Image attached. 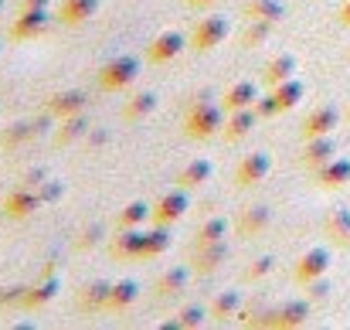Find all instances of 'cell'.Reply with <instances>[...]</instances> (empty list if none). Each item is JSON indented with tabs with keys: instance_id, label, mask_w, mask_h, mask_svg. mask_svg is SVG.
<instances>
[{
	"instance_id": "29",
	"label": "cell",
	"mask_w": 350,
	"mask_h": 330,
	"mask_svg": "<svg viewBox=\"0 0 350 330\" xmlns=\"http://www.w3.org/2000/svg\"><path fill=\"white\" fill-rule=\"evenodd\" d=\"M153 110H157V92L143 89V92H136L133 99H126V106H122V119H126V123H139V119H146Z\"/></svg>"
},
{
	"instance_id": "23",
	"label": "cell",
	"mask_w": 350,
	"mask_h": 330,
	"mask_svg": "<svg viewBox=\"0 0 350 330\" xmlns=\"http://www.w3.org/2000/svg\"><path fill=\"white\" fill-rule=\"evenodd\" d=\"M136 300H139V283H136V279H116L113 290H109L106 310H109V314H122V310H129Z\"/></svg>"
},
{
	"instance_id": "45",
	"label": "cell",
	"mask_w": 350,
	"mask_h": 330,
	"mask_svg": "<svg viewBox=\"0 0 350 330\" xmlns=\"http://www.w3.org/2000/svg\"><path fill=\"white\" fill-rule=\"evenodd\" d=\"M0 51H3V45H0Z\"/></svg>"
},
{
	"instance_id": "4",
	"label": "cell",
	"mask_w": 350,
	"mask_h": 330,
	"mask_svg": "<svg viewBox=\"0 0 350 330\" xmlns=\"http://www.w3.org/2000/svg\"><path fill=\"white\" fill-rule=\"evenodd\" d=\"M310 317V307L303 300H286L282 307L275 310H265L255 317V327H275V330H293V327H303Z\"/></svg>"
},
{
	"instance_id": "41",
	"label": "cell",
	"mask_w": 350,
	"mask_h": 330,
	"mask_svg": "<svg viewBox=\"0 0 350 330\" xmlns=\"http://www.w3.org/2000/svg\"><path fill=\"white\" fill-rule=\"evenodd\" d=\"M51 0H21V10H48Z\"/></svg>"
},
{
	"instance_id": "7",
	"label": "cell",
	"mask_w": 350,
	"mask_h": 330,
	"mask_svg": "<svg viewBox=\"0 0 350 330\" xmlns=\"http://www.w3.org/2000/svg\"><path fill=\"white\" fill-rule=\"evenodd\" d=\"M187 208H191V198H187V188H174V191H167L157 205H153V225H174V221H180L187 215Z\"/></svg>"
},
{
	"instance_id": "17",
	"label": "cell",
	"mask_w": 350,
	"mask_h": 330,
	"mask_svg": "<svg viewBox=\"0 0 350 330\" xmlns=\"http://www.w3.org/2000/svg\"><path fill=\"white\" fill-rule=\"evenodd\" d=\"M109 290H113L109 279H92V283H85V286L79 290V296H75L79 310H85V314H99V310H106Z\"/></svg>"
},
{
	"instance_id": "6",
	"label": "cell",
	"mask_w": 350,
	"mask_h": 330,
	"mask_svg": "<svg viewBox=\"0 0 350 330\" xmlns=\"http://www.w3.org/2000/svg\"><path fill=\"white\" fill-rule=\"evenodd\" d=\"M269 170H272V160H269V153L265 150H252V153H245L241 160H238V167H234V184L245 191V188H255V184H262L265 177H269Z\"/></svg>"
},
{
	"instance_id": "35",
	"label": "cell",
	"mask_w": 350,
	"mask_h": 330,
	"mask_svg": "<svg viewBox=\"0 0 350 330\" xmlns=\"http://www.w3.org/2000/svg\"><path fill=\"white\" fill-rule=\"evenodd\" d=\"M275 31V21H248L245 34H241V48H258L262 41H269Z\"/></svg>"
},
{
	"instance_id": "1",
	"label": "cell",
	"mask_w": 350,
	"mask_h": 330,
	"mask_svg": "<svg viewBox=\"0 0 350 330\" xmlns=\"http://www.w3.org/2000/svg\"><path fill=\"white\" fill-rule=\"evenodd\" d=\"M225 106L221 103H211L208 99V92L187 110L184 116V133L191 136V140H198V143H204V140H211V136H218L221 129H225Z\"/></svg>"
},
{
	"instance_id": "36",
	"label": "cell",
	"mask_w": 350,
	"mask_h": 330,
	"mask_svg": "<svg viewBox=\"0 0 350 330\" xmlns=\"http://www.w3.org/2000/svg\"><path fill=\"white\" fill-rule=\"evenodd\" d=\"M228 235V221L221 218V215H215V218L201 221V228H198V235H194V245H204V242H221Z\"/></svg>"
},
{
	"instance_id": "13",
	"label": "cell",
	"mask_w": 350,
	"mask_h": 330,
	"mask_svg": "<svg viewBox=\"0 0 350 330\" xmlns=\"http://www.w3.org/2000/svg\"><path fill=\"white\" fill-rule=\"evenodd\" d=\"M327 266H330V255H327V249H310V252H303L299 255V262H296V269H293V276H296V283H313V279H320L323 272H327Z\"/></svg>"
},
{
	"instance_id": "39",
	"label": "cell",
	"mask_w": 350,
	"mask_h": 330,
	"mask_svg": "<svg viewBox=\"0 0 350 330\" xmlns=\"http://www.w3.org/2000/svg\"><path fill=\"white\" fill-rule=\"evenodd\" d=\"M24 290H27V286H3V290H0V307H14V303L21 307Z\"/></svg>"
},
{
	"instance_id": "9",
	"label": "cell",
	"mask_w": 350,
	"mask_h": 330,
	"mask_svg": "<svg viewBox=\"0 0 350 330\" xmlns=\"http://www.w3.org/2000/svg\"><path fill=\"white\" fill-rule=\"evenodd\" d=\"M41 205H44V201H41L38 188L21 184V188H14V191L7 194V201H3V215H7L10 221H21V218H27V215H34Z\"/></svg>"
},
{
	"instance_id": "31",
	"label": "cell",
	"mask_w": 350,
	"mask_h": 330,
	"mask_svg": "<svg viewBox=\"0 0 350 330\" xmlns=\"http://www.w3.org/2000/svg\"><path fill=\"white\" fill-rule=\"evenodd\" d=\"M208 310H211V317H215V320H221V324H225V320H232V317H238V310H241V293H238V290H225V293H218V296L211 300V307H208Z\"/></svg>"
},
{
	"instance_id": "2",
	"label": "cell",
	"mask_w": 350,
	"mask_h": 330,
	"mask_svg": "<svg viewBox=\"0 0 350 330\" xmlns=\"http://www.w3.org/2000/svg\"><path fill=\"white\" fill-rule=\"evenodd\" d=\"M303 96H306V86H303L299 79H286V82H279V86H269V92L258 96L255 110H258L262 119H272V116L289 112Z\"/></svg>"
},
{
	"instance_id": "28",
	"label": "cell",
	"mask_w": 350,
	"mask_h": 330,
	"mask_svg": "<svg viewBox=\"0 0 350 330\" xmlns=\"http://www.w3.org/2000/svg\"><path fill=\"white\" fill-rule=\"evenodd\" d=\"M334 126H337V110L320 106V110H313L310 116H306V123H303V136H306V140H310V136H327Z\"/></svg>"
},
{
	"instance_id": "11",
	"label": "cell",
	"mask_w": 350,
	"mask_h": 330,
	"mask_svg": "<svg viewBox=\"0 0 350 330\" xmlns=\"http://www.w3.org/2000/svg\"><path fill=\"white\" fill-rule=\"evenodd\" d=\"M58 290H62V279L48 272L44 279H38V283H31V286L24 290V296H21V310H44V307L58 296Z\"/></svg>"
},
{
	"instance_id": "22",
	"label": "cell",
	"mask_w": 350,
	"mask_h": 330,
	"mask_svg": "<svg viewBox=\"0 0 350 330\" xmlns=\"http://www.w3.org/2000/svg\"><path fill=\"white\" fill-rule=\"evenodd\" d=\"M139 235H143V228H116V235H113V242H109V255H113L116 262H129V259H136Z\"/></svg>"
},
{
	"instance_id": "3",
	"label": "cell",
	"mask_w": 350,
	"mask_h": 330,
	"mask_svg": "<svg viewBox=\"0 0 350 330\" xmlns=\"http://www.w3.org/2000/svg\"><path fill=\"white\" fill-rule=\"evenodd\" d=\"M136 75H139V62L133 55H116L99 68V86L106 92H122L136 82Z\"/></svg>"
},
{
	"instance_id": "44",
	"label": "cell",
	"mask_w": 350,
	"mask_h": 330,
	"mask_svg": "<svg viewBox=\"0 0 350 330\" xmlns=\"http://www.w3.org/2000/svg\"><path fill=\"white\" fill-rule=\"evenodd\" d=\"M0 10H3V0H0Z\"/></svg>"
},
{
	"instance_id": "15",
	"label": "cell",
	"mask_w": 350,
	"mask_h": 330,
	"mask_svg": "<svg viewBox=\"0 0 350 330\" xmlns=\"http://www.w3.org/2000/svg\"><path fill=\"white\" fill-rule=\"evenodd\" d=\"M225 259H228V245H225V238H221V242L194 245V252H191V262H194V269H198V272H215Z\"/></svg>"
},
{
	"instance_id": "19",
	"label": "cell",
	"mask_w": 350,
	"mask_h": 330,
	"mask_svg": "<svg viewBox=\"0 0 350 330\" xmlns=\"http://www.w3.org/2000/svg\"><path fill=\"white\" fill-rule=\"evenodd\" d=\"M258 119H262V116H258L255 106H248V110H234V112L225 116V129H221V133H225L228 143H238V140H245V136L252 133V126H255Z\"/></svg>"
},
{
	"instance_id": "5",
	"label": "cell",
	"mask_w": 350,
	"mask_h": 330,
	"mask_svg": "<svg viewBox=\"0 0 350 330\" xmlns=\"http://www.w3.org/2000/svg\"><path fill=\"white\" fill-rule=\"evenodd\" d=\"M228 38V21L225 17H201L187 38V48L194 51H215L221 41Z\"/></svg>"
},
{
	"instance_id": "21",
	"label": "cell",
	"mask_w": 350,
	"mask_h": 330,
	"mask_svg": "<svg viewBox=\"0 0 350 330\" xmlns=\"http://www.w3.org/2000/svg\"><path fill=\"white\" fill-rule=\"evenodd\" d=\"M96 10H99V0H62L58 21H62L65 27H79V24H85L89 17H96Z\"/></svg>"
},
{
	"instance_id": "24",
	"label": "cell",
	"mask_w": 350,
	"mask_h": 330,
	"mask_svg": "<svg viewBox=\"0 0 350 330\" xmlns=\"http://www.w3.org/2000/svg\"><path fill=\"white\" fill-rule=\"evenodd\" d=\"M293 72H296V58H293L289 51H279V55H272V58L265 62L262 82H265V86H279V82L293 79Z\"/></svg>"
},
{
	"instance_id": "32",
	"label": "cell",
	"mask_w": 350,
	"mask_h": 330,
	"mask_svg": "<svg viewBox=\"0 0 350 330\" xmlns=\"http://www.w3.org/2000/svg\"><path fill=\"white\" fill-rule=\"evenodd\" d=\"M334 157V143L327 136H310L303 150V167H323Z\"/></svg>"
},
{
	"instance_id": "16",
	"label": "cell",
	"mask_w": 350,
	"mask_h": 330,
	"mask_svg": "<svg viewBox=\"0 0 350 330\" xmlns=\"http://www.w3.org/2000/svg\"><path fill=\"white\" fill-rule=\"evenodd\" d=\"M187 279H191V269H187V266H170L167 272H160V276H157V283H153V293H157L160 300L180 296V293L187 290Z\"/></svg>"
},
{
	"instance_id": "20",
	"label": "cell",
	"mask_w": 350,
	"mask_h": 330,
	"mask_svg": "<svg viewBox=\"0 0 350 330\" xmlns=\"http://www.w3.org/2000/svg\"><path fill=\"white\" fill-rule=\"evenodd\" d=\"M269 225H272V208H265V205H252V208H245V212L238 215V221H234L238 235H245V238L262 235Z\"/></svg>"
},
{
	"instance_id": "14",
	"label": "cell",
	"mask_w": 350,
	"mask_h": 330,
	"mask_svg": "<svg viewBox=\"0 0 350 330\" xmlns=\"http://www.w3.org/2000/svg\"><path fill=\"white\" fill-rule=\"evenodd\" d=\"M85 106H89V92H82V89H65V92H55L48 99V112L55 119L79 116V112H85Z\"/></svg>"
},
{
	"instance_id": "34",
	"label": "cell",
	"mask_w": 350,
	"mask_h": 330,
	"mask_svg": "<svg viewBox=\"0 0 350 330\" xmlns=\"http://www.w3.org/2000/svg\"><path fill=\"white\" fill-rule=\"evenodd\" d=\"M350 177V164L347 160H327L317 174V184L320 188H340L344 181Z\"/></svg>"
},
{
	"instance_id": "37",
	"label": "cell",
	"mask_w": 350,
	"mask_h": 330,
	"mask_svg": "<svg viewBox=\"0 0 350 330\" xmlns=\"http://www.w3.org/2000/svg\"><path fill=\"white\" fill-rule=\"evenodd\" d=\"M208 317H211V310L201 307V303H187V307H180V314H177L180 327H201Z\"/></svg>"
},
{
	"instance_id": "42",
	"label": "cell",
	"mask_w": 350,
	"mask_h": 330,
	"mask_svg": "<svg viewBox=\"0 0 350 330\" xmlns=\"http://www.w3.org/2000/svg\"><path fill=\"white\" fill-rule=\"evenodd\" d=\"M187 3H191V7H198V10H201V7H211V3H215V0H187Z\"/></svg>"
},
{
	"instance_id": "26",
	"label": "cell",
	"mask_w": 350,
	"mask_h": 330,
	"mask_svg": "<svg viewBox=\"0 0 350 330\" xmlns=\"http://www.w3.org/2000/svg\"><path fill=\"white\" fill-rule=\"evenodd\" d=\"M41 129H44V119H21V123L7 126V133L0 136V143H3L7 150H17L21 143H27V140L38 136Z\"/></svg>"
},
{
	"instance_id": "33",
	"label": "cell",
	"mask_w": 350,
	"mask_h": 330,
	"mask_svg": "<svg viewBox=\"0 0 350 330\" xmlns=\"http://www.w3.org/2000/svg\"><path fill=\"white\" fill-rule=\"evenodd\" d=\"M153 218V205L150 201H129L116 218V228H143V221Z\"/></svg>"
},
{
	"instance_id": "10",
	"label": "cell",
	"mask_w": 350,
	"mask_h": 330,
	"mask_svg": "<svg viewBox=\"0 0 350 330\" xmlns=\"http://www.w3.org/2000/svg\"><path fill=\"white\" fill-rule=\"evenodd\" d=\"M48 10H21L10 24V38L14 41H34L48 31Z\"/></svg>"
},
{
	"instance_id": "30",
	"label": "cell",
	"mask_w": 350,
	"mask_h": 330,
	"mask_svg": "<svg viewBox=\"0 0 350 330\" xmlns=\"http://www.w3.org/2000/svg\"><path fill=\"white\" fill-rule=\"evenodd\" d=\"M89 133V119L79 112V116H65L62 119V126L55 129V147H72L79 136H85Z\"/></svg>"
},
{
	"instance_id": "40",
	"label": "cell",
	"mask_w": 350,
	"mask_h": 330,
	"mask_svg": "<svg viewBox=\"0 0 350 330\" xmlns=\"http://www.w3.org/2000/svg\"><path fill=\"white\" fill-rule=\"evenodd\" d=\"M38 194H41V201H55V198H62V184L58 181H41Z\"/></svg>"
},
{
	"instance_id": "38",
	"label": "cell",
	"mask_w": 350,
	"mask_h": 330,
	"mask_svg": "<svg viewBox=\"0 0 350 330\" xmlns=\"http://www.w3.org/2000/svg\"><path fill=\"white\" fill-rule=\"evenodd\" d=\"M272 269H275V259H272V255H258L252 266H245V272H241V276H245L248 283H258V279H265Z\"/></svg>"
},
{
	"instance_id": "8",
	"label": "cell",
	"mask_w": 350,
	"mask_h": 330,
	"mask_svg": "<svg viewBox=\"0 0 350 330\" xmlns=\"http://www.w3.org/2000/svg\"><path fill=\"white\" fill-rule=\"evenodd\" d=\"M184 48H187V38H184L180 31H160V34L146 45V58H150L153 65H167V62H174Z\"/></svg>"
},
{
	"instance_id": "25",
	"label": "cell",
	"mask_w": 350,
	"mask_h": 330,
	"mask_svg": "<svg viewBox=\"0 0 350 330\" xmlns=\"http://www.w3.org/2000/svg\"><path fill=\"white\" fill-rule=\"evenodd\" d=\"M211 160L208 157H194L191 164H184L180 167V174H177V184L180 188H187V191H194V188H201L204 181H211Z\"/></svg>"
},
{
	"instance_id": "18",
	"label": "cell",
	"mask_w": 350,
	"mask_h": 330,
	"mask_svg": "<svg viewBox=\"0 0 350 330\" xmlns=\"http://www.w3.org/2000/svg\"><path fill=\"white\" fill-rule=\"evenodd\" d=\"M258 103V86L252 82V79H238L234 86L225 89V96H221V106L225 112H234V110H248V106H255Z\"/></svg>"
},
{
	"instance_id": "27",
	"label": "cell",
	"mask_w": 350,
	"mask_h": 330,
	"mask_svg": "<svg viewBox=\"0 0 350 330\" xmlns=\"http://www.w3.org/2000/svg\"><path fill=\"white\" fill-rule=\"evenodd\" d=\"M241 14L248 17V21H282V14H286V3L282 0H245L241 3Z\"/></svg>"
},
{
	"instance_id": "12",
	"label": "cell",
	"mask_w": 350,
	"mask_h": 330,
	"mask_svg": "<svg viewBox=\"0 0 350 330\" xmlns=\"http://www.w3.org/2000/svg\"><path fill=\"white\" fill-rule=\"evenodd\" d=\"M167 249H170V225L143 228V235H139V249H136V262H143V259H160Z\"/></svg>"
},
{
	"instance_id": "43",
	"label": "cell",
	"mask_w": 350,
	"mask_h": 330,
	"mask_svg": "<svg viewBox=\"0 0 350 330\" xmlns=\"http://www.w3.org/2000/svg\"><path fill=\"white\" fill-rule=\"evenodd\" d=\"M340 17H344V24H350V3L344 7V10H340Z\"/></svg>"
}]
</instances>
